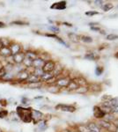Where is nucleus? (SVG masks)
Listing matches in <instances>:
<instances>
[{"mask_svg": "<svg viewBox=\"0 0 118 132\" xmlns=\"http://www.w3.org/2000/svg\"><path fill=\"white\" fill-rule=\"evenodd\" d=\"M33 108L30 107H23V106H18L16 108L15 112L17 113L19 118L23 122L29 123L32 122V116H31V111Z\"/></svg>", "mask_w": 118, "mask_h": 132, "instance_id": "obj_1", "label": "nucleus"}, {"mask_svg": "<svg viewBox=\"0 0 118 132\" xmlns=\"http://www.w3.org/2000/svg\"><path fill=\"white\" fill-rule=\"evenodd\" d=\"M31 72L28 71L27 69H25L23 71H20L19 73H17L15 75V78H14V83H26L27 82V79L28 78V76Z\"/></svg>", "mask_w": 118, "mask_h": 132, "instance_id": "obj_2", "label": "nucleus"}, {"mask_svg": "<svg viewBox=\"0 0 118 132\" xmlns=\"http://www.w3.org/2000/svg\"><path fill=\"white\" fill-rule=\"evenodd\" d=\"M31 116H32V122L35 123V124H37L40 121L42 120V118H43V114L41 111H39V110L32 109Z\"/></svg>", "mask_w": 118, "mask_h": 132, "instance_id": "obj_3", "label": "nucleus"}, {"mask_svg": "<svg viewBox=\"0 0 118 132\" xmlns=\"http://www.w3.org/2000/svg\"><path fill=\"white\" fill-rule=\"evenodd\" d=\"M9 48H10L12 56H14V55L18 54V53H20L22 51V46L16 42H12V43L10 44Z\"/></svg>", "mask_w": 118, "mask_h": 132, "instance_id": "obj_4", "label": "nucleus"}, {"mask_svg": "<svg viewBox=\"0 0 118 132\" xmlns=\"http://www.w3.org/2000/svg\"><path fill=\"white\" fill-rule=\"evenodd\" d=\"M56 67V63L53 61L51 60H48V61H45L44 65L42 66V71L43 72H53L55 70Z\"/></svg>", "mask_w": 118, "mask_h": 132, "instance_id": "obj_5", "label": "nucleus"}, {"mask_svg": "<svg viewBox=\"0 0 118 132\" xmlns=\"http://www.w3.org/2000/svg\"><path fill=\"white\" fill-rule=\"evenodd\" d=\"M25 52L21 51V52L18 53V54L12 56V60H13L14 64H22L23 61L25 59Z\"/></svg>", "mask_w": 118, "mask_h": 132, "instance_id": "obj_6", "label": "nucleus"}, {"mask_svg": "<svg viewBox=\"0 0 118 132\" xmlns=\"http://www.w3.org/2000/svg\"><path fill=\"white\" fill-rule=\"evenodd\" d=\"M100 127L104 128V129H108V130H109V131L115 132V130H116V128L110 122H108V121H105V120L100 121Z\"/></svg>", "mask_w": 118, "mask_h": 132, "instance_id": "obj_7", "label": "nucleus"}, {"mask_svg": "<svg viewBox=\"0 0 118 132\" xmlns=\"http://www.w3.org/2000/svg\"><path fill=\"white\" fill-rule=\"evenodd\" d=\"M57 109H60L61 111L64 112H74L76 110V108L72 106H69V105H64V104H59L56 107Z\"/></svg>", "mask_w": 118, "mask_h": 132, "instance_id": "obj_8", "label": "nucleus"}, {"mask_svg": "<svg viewBox=\"0 0 118 132\" xmlns=\"http://www.w3.org/2000/svg\"><path fill=\"white\" fill-rule=\"evenodd\" d=\"M45 60L42 57H37L35 60L33 61V64H32V68L33 69H38V68H42L44 65Z\"/></svg>", "mask_w": 118, "mask_h": 132, "instance_id": "obj_9", "label": "nucleus"}, {"mask_svg": "<svg viewBox=\"0 0 118 132\" xmlns=\"http://www.w3.org/2000/svg\"><path fill=\"white\" fill-rule=\"evenodd\" d=\"M11 56H12V54H11V50L9 47H3L0 50V57H2L4 60Z\"/></svg>", "mask_w": 118, "mask_h": 132, "instance_id": "obj_10", "label": "nucleus"}, {"mask_svg": "<svg viewBox=\"0 0 118 132\" xmlns=\"http://www.w3.org/2000/svg\"><path fill=\"white\" fill-rule=\"evenodd\" d=\"M69 79L66 78H59V79H57L56 81V86L57 87H67L68 85H69Z\"/></svg>", "mask_w": 118, "mask_h": 132, "instance_id": "obj_11", "label": "nucleus"}, {"mask_svg": "<svg viewBox=\"0 0 118 132\" xmlns=\"http://www.w3.org/2000/svg\"><path fill=\"white\" fill-rule=\"evenodd\" d=\"M54 75H53V72H44L42 76L40 77V80L41 82H45L47 83L49 79H51L52 78H54Z\"/></svg>", "mask_w": 118, "mask_h": 132, "instance_id": "obj_12", "label": "nucleus"}, {"mask_svg": "<svg viewBox=\"0 0 118 132\" xmlns=\"http://www.w3.org/2000/svg\"><path fill=\"white\" fill-rule=\"evenodd\" d=\"M51 9H55V10H64L66 8V2L61 1V2H57V3L53 4L50 6Z\"/></svg>", "mask_w": 118, "mask_h": 132, "instance_id": "obj_13", "label": "nucleus"}, {"mask_svg": "<svg viewBox=\"0 0 118 132\" xmlns=\"http://www.w3.org/2000/svg\"><path fill=\"white\" fill-rule=\"evenodd\" d=\"M25 56L27 57V58L30 59V60L34 61L35 60L37 57H39V56H38V54L36 52H35V51L33 50H27L25 52Z\"/></svg>", "mask_w": 118, "mask_h": 132, "instance_id": "obj_14", "label": "nucleus"}, {"mask_svg": "<svg viewBox=\"0 0 118 132\" xmlns=\"http://www.w3.org/2000/svg\"><path fill=\"white\" fill-rule=\"evenodd\" d=\"M15 78V74L13 72H6V74L5 75L3 78H2L1 81L4 82H13Z\"/></svg>", "mask_w": 118, "mask_h": 132, "instance_id": "obj_15", "label": "nucleus"}, {"mask_svg": "<svg viewBox=\"0 0 118 132\" xmlns=\"http://www.w3.org/2000/svg\"><path fill=\"white\" fill-rule=\"evenodd\" d=\"M93 111H94V116L96 117V118H103L105 116V113L102 111V109L100 108L99 107H94L93 108Z\"/></svg>", "mask_w": 118, "mask_h": 132, "instance_id": "obj_16", "label": "nucleus"}, {"mask_svg": "<svg viewBox=\"0 0 118 132\" xmlns=\"http://www.w3.org/2000/svg\"><path fill=\"white\" fill-rule=\"evenodd\" d=\"M37 82H41L39 77H37L33 73H30L28 76V78L27 79L26 84H29V83H37Z\"/></svg>", "mask_w": 118, "mask_h": 132, "instance_id": "obj_17", "label": "nucleus"}, {"mask_svg": "<svg viewBox=\"0 0 118 132\" xmlns=\"http://www.w3.org/2000/svg\"><path fill=\"white\" fill-rule=\"evenodd\" d=\"M86 127L90 130V132H100V128H99L95 123L90 122V123H88V125H87Z\"/></svg>", "mask_w": 118, "mask_h": 132, "instance_id": "obj_18", "label": "nucleus"}, {"mask_svg": "<svg viewBox=\"0 0 118 132\" xmlns=\"http://www.w3.org/2000/svg\"><path fill=\"white\" fill-rule=\"evenodd\" d=\"M37 127H38V129H39L40 131H44L45 129L48 128L46 121L43 120V119H42V121H40V122L37 123Z\"/></svg>", "mask_w": 118, "mask_h": 132, "instance_id": "obj_19", "label": "nucleus"}, {"mask_svg": "<svg viewBox=\"0 0 118 132\" xmlns=\"http://www.w3.org/2000/svg\"><path fill=\"white\" fill-rule=\"evenodd\" d=\"M42 86V82H37V83H29V84H27V88L30 89H40Z\"/></svg>", "mask_w": 118, "mask_h": 132, "instance_id": "obj_20", "label": "nucleus"}, {"mask_svg": "<svg viewBox=\"0 0 118 132\" xmlns=\"http://www.w3.org/2000/svg\"><path fill=\"white\" fill-rule=\"evenodd\" d=\"M32 64H33V61L27 58V57H25L24 61H23V63H22V65L24 66L26 69L28 70L29 68H32Z\"/></svg>", "mask_w": 118, "mask_h": 132, "instance_id": "obj_21", "label": "nucleus"}, {"mask_svg": "<svg viewBox=\"0 0 118 132\" xmlns=\"http://www.w3.org/2000/svg\"><path fill=\"white\" fill-rule=\"evenodd\" d=\"M8 116H10V119L12 121V122H19V121H20V119L19 118V116H18V114H17V113L16 112H11L9 113V114Z\"/></svg>", "mask_w": 118, "mask_h": 132, "instance_id": "obj_22", "label": "nucleus"}, {"mask_svg": "<svg viewBox=\"0 0 118 132\" xmlns=\"http://www.w3.org/2000/svg\"><path fill=\"white\" fill-rule=\"evenodd\" d=\"M67 88L69 89V90H75V91H76L77 89L78 88V85L77 84L76 82H74L73 80H72V81H70L69 85H68V86H67Z\"/></svg>", "mask_w": 118, "mask_h": 132, "instance_id": "obj_23", "label": "nucleus"}, {"mask_svg": "<svg viewBox=\"0 0 118 132\" xmlns=\"http://www.w3.org/2000/svg\"><path fill=\"white\" fill-rule=\"evenodd\" d=\"M68 36H69L70 40H72V41L74 42H78L79 40H80L79 36L77 35L76 34H74V33H70L69 35H68Z\"/></svg>", "mask_w": 118, "mask_h": 132, "instance_id": "obj_24", "label": "nucleus"}, {"mask_svg": "<svg viewBox=\"0 0 118 132\" xmlns=\"http://www.w3.org/2000/svg\"><path fill=\"white\" fill-rule=\"evenodd\" d=\"M11 26H25V25H28L27 22H25V21H22V20H15V21H12L10 23Z\"/></svg>", "mask_w": 118, "mask_h": 132, "instance_id": "obj_25", "label": "nucleus"}, {"mask_svg": "<svg viewBox=\"0 0 118 132\" xmlns=\"http://www.w3.org/2000/svg\"><path fill=\"white\" fill-rule=\"evenodd\" d=\"M31 73L35 74V75H36L37 77H39L40 78V77L42 76L44 72H43V71H42V68H38V69H33V71H32Z\"/></svg>", "mask_w": 118, "mask_h": 132, "instance_id": "obj_26", "label": "nucleus"}, {"mask_svg": "<svg viewBox=\"0 0 118 132\" xmlns=\"http://www.w3.org/2000/svg\"><path fill=\"white\" fill-rule=\"evenodd\" d=\"M48 91L49 93H57L59 92V88L57 86H50L49 87Z\"/></svg>", "mask_w": 118, "mask_h": 132, "instance_id": "obj_27", "label": "nucleus"}, {"mask_svg": "<svg viewBox=\"0 0 118 132\" xmlns=\"http://www.w3.org/2000/svg\"><path fill=\"white\" fill-rule=\"evenodd\" d=\"M80 40L84 42H88V43H90V42H93V39H92L91 37H89V36H85V35H82L80 36Z\"/></svg>", "mask_w": 118, "mask_h": 132, "instance_id": "obj_28", "label": "nucleus"}, {"mask_svg": "<svg viewBox=\"0 0 118 132\" xmlns=\"http://www.w3.org/2000/svg\"><path fill=\"white\" fill-rule=\"evenodd\" d=\"M85 57L87 59H90V60H95V59L97 58L95 53H87V54L85 56Z\"/></svg>", "mask_w": 118, "mask_h": 132, "instance_id": "obj_29", "label": "nucleus"}, {"mask_svg": "<svg viewBox=\"0 0 118 132\" xmlns=\"http://www.w3.org/2000/svg\"><path fill=\"white\" fill-rule=\"evenodd\" d=\"M9 114V112L5 109H1L0 110V119H4L5 117L8 116Z\"/></svg>", "mask_w": 118, "mask_h": 132, "instance_id": "obj_30", "label": "nucleus"}, {"mask_svg": "<svg viewBox=\"0 0 118 132\" xmlns=\"http://www.w3.org/2000/svg\"><path fill=\"white\" fill-rule=\"evenodd\" d=\"M28 102H29L28 98H27L26 96H23L22 98H21V104H22L23 107H27V106L29 104Z\"/></svg>", "mask_w": 118, "mask_h": 132, "instance_id": "obj_31", "label": "nucleus"}, {"mask_svg": "<svg viewBox=\"0 0 118 132\" xmlns=\"http://www.w3.org/2000/svg\"><path fill=\"white\" fill-rule=\"evenodd\" d=\"M112 8H113L112 4H106V5H103V6H102V9H103L105 12H108V11L111 10Z\"/></svg>", "mask_w": 118, "mask_h": 132, "instance_id": "obj_32", "label": "nucleus"}, {"mask_svg": "<svg viewBox=\"0 0 118 132\" xmlns=\"http://www.w3.org/2000/svg\"><path fill=\"white\" fill-rule=\"evenodd\" d=\"M107 39L109 40V41H114V40H117L118 39V35L111 34V35H107Z\"/></svg>", "mask_w": 118, "mask_h": 132, "instance_id": "obj_33", "label": "nucleus"}, {"mask_svg": "<svg viewBox=\"0 0 118 132\" xmlns=\"http://www.w3.org/2000/svg\"><path fill=\"white\" fill-rule=\"evenodd\" d=\"M86 91H87L86 87H78V88L76 90L77 93H85Z\"/></svg>", "mask_w": 118, "mask_h": 132, "instance_id": "obj_34", "label": "nucleus"}, {"mask_svg": "<svg viewBox=\"0 0 118 132\" xmlns=\"http://www.w3.org/2000/svg\"><path fill=\"white\" fill-rule=\"evenodd\" d=\"M95 72H96V74H97L98 76L101 75V73L103 72V68L100 67V66H98V67L96 68V70H95Z\"/></svg>", "mask_w": 118, "mask_h": 132, "instance_id": "obj_35", "label": "nucleus"}, {"mask_svg": "<svg viewBox=\"0 0 118 132\" xmlns=\"http://www.w3.org/2000/svg\"><path fill=\"white\" fill-rule=\"evenodd\" d=\"M49 30H51L52 32H54V33H57V32H59V28L57 27H55V26H50V27H49Z\"/></svg>", "mask_w": 118, "mask_h": 132, "instance_id": "obj_36", "label": "nucleus"}, {"mask_svg": "<svg viewBox=\"0 0 118 132\" xmlns=\"http://www.w3.org/2000/svg\"><path fill=\"white\" fill-rule=\"evenodd\" d=\"M79 132H90V130L85 126H79L78 127Z\"/></svg>", "mask_w": 118, "mask_h": 132, "instance_id": "obj_37", "label": "nucleus"}, {"mask_svg": "<svg viewBox=\"0 0 118 132\" xmlns=\"http://www.w3.org/2000/svg\"><path fill=\"white\" fill-rule=\"evenodd\" d=\"M5 74H6V71H5V70L4 69V67H3L1 70H0V81H1L2 78H3L4 77H5Z\"/></svg>", "mask_w": 118, "mask_h": 132, "instance_id": "obj_38", "label": "nucleus"}, {"mask_svg": "<svg viewBox=\"0 0 118 132\" xmlns=\"http://www.w3.org/2000/svg\"><path fill=\"white\" fill-rule=\"evenodd\" d=\"M85 14L88 16H93V15H96V14H99L98 12H93V11H91V12H86Z\"/></svg>", "mask_w": 118, "mask_h": 132, "instance_id": "obj_39", "label": "nucleus"}, {"mask_svg": "<svg viewBox=\"0 0 118 132\" xmlns=\"http://www.w3.org/2000/svg\"><path fill=\"white\" fill-rule=\"evenodd\" d=\"M112 111H113L114 113H116V114H118V105H116V106H115V107H114V108H113Z\"/></svg>", "mask_w": 118, "mask_h": 132, "instance_id": "obj_40", "label": "nucleus"}, {"mask_svg": "<svg viewBox=\"0 0 118 132\" xmlns=\"http://www.w3.org/2000/svg\"><path fill=\"white\" fill-rule=\"evenodd\" d=\"M45 35L48 36V37H53V38H57V36L56 35H52V34H46Z\"/></svg>", "mask_w": 118, "mask_h": 132, "instance_id": "obj_41", "label": "nucleus"}, {"mask_svg": "<svg viewBox=\"0 0 118 132\" xmlns=\"http://www.w3.org/2000/svg\"><path fill=\"white\" fill-rule=\"evenodd\" d=\"M6 27V24L4 22H2V21H0V28H5Z\"/></svg>", "mask_w": 118, "mask_h": 132, "instance_id": "obj_42", "label": "nucleus"}, {"mask_svg": "<svg viewBox=\"0 0 118 132\" xmlns=\"http://www.w3.org/2000/svg\"><path fill=\"white\" fill-rule=\"evenodd\" d=\"M3 43H2V41H1V38H0V50H1L2 48H3Z\"/></svg>", "mask_w": 118, "mask_h": 132, "instance_id": "obj_43", "label": "nucleus"}, {"mask_svg": "<svg viewBox=\"0 0 118 132\" xmlns=\"http://www.w3.org/2000/svg\"><path fill=\"white\" fill-rule=\"evenodd\" d=\"M42 96H39V97H35V100H41V99H42Z\"/></svg>", "mask_w": 118, "mask_h": 132, "instance_id": "obj_44", "label": "nucleus"}, {"mask_svg": "<svg viewBox=\"0 0 118 132\" xmlns=\"http://www.w3.org/2000/svg\"><path fill=\"white\" fill-rule=\"evenodd\" d=\"M66 132H72V131H70V130H67V131H66Z\"/></svg>", "mask_w": 118, "mask_h": 132, "instance_id": "obj_45", "label": "nucleus"}, {"mask_svg": "<svg viewBox=\"0 0 118 132\" xmlns=\"http://www.w3.org/2000/svg\"><path fill=\"white\" fill-rule=\"evenodd\" d=\"M0 132H3V131H2V130H1V129H0Z\"/></svg>", "mask_w": 118, "mask_h": 132, "instance_id": "obj_46", "label": "nucleus"}]
</instances>
